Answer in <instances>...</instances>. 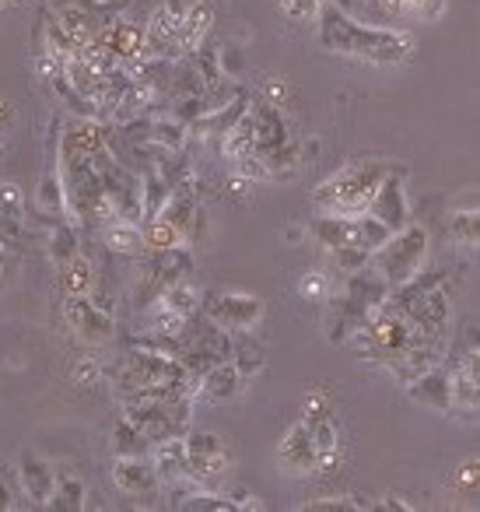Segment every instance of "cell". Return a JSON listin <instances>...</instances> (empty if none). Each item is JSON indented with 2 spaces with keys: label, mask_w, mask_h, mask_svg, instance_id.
I'll list each match as a JSON object with an SVG mask.
<instances>
[{
  "label": "cell",
  "mask_w": 480,
  "mask_h": 512,
  "mask_svg": "<svg viewBox=\"0 0 480 512\" xmlns=\"http://www.w3.org/2000/svg\"><path fill=\"white\" fill-rule=\"evenodd\" d=\"M319 46L333 57L365 60V64L396 67L414 53V36L403 29H382V25H365L340 11L337 4H319Z\"/></svg>",
  "instance_id": "1"
},
{
  "label": "cell",
  "mask_w": 480,
  "mask_h": 512,
  "mask_svg": "<svg viewBox=\"0 0 480 512\" xmlns=\"http://www.w3.org/2000/svg\"><path fill=\"white\" fill-rule=\"evenodd\" d=\"M57 176H60V186H64V214L74 225L102 228L116 218L92 158H88L78 144L67 141L64 134H60V141H57Z\"/></svg>",
  "instance_id": "2"
},
{
  "label": "cell",
  "mask_w": 480,
  "mask_h": 512,
  "mask_svg": "<svg viewBox=\"0 0 480 512\" xmlns=\"http://www.w3.org/2000/svg\"><path fill=\"white\" fill-rule=\"evenodd\" d=\"M389 295V285L375 271H354L344 274V285L330 292V309H326V341L347 344L375 313L382 309Z\"/></svg>",
  "instance_id": "3"
},
{
  "label": "cell",
  "mask_w": 480,
  "mask_h": 512,
  "mask_svg": "<svg viewBox=\"0 0 480 512\" xmlns=\"http://www.w3.org/2000/svg\"><path fill=\"white\" fill-rule=\"evenodd\" d=\"M389 169H393V162H379V158L344 165V169L333 172L326 183L316 186V193H312V204H316L319 211L344 214V218H358V214H365L375 186L382 183V176H386Z\"/></svg>",
  "instance_id": "4"
},
{
  "label": "cell",
  "mask_w": 480,
  "mask_h": 512,
  "mask_svg": "<svg viewBox=\"0 0 480 512\" xmlns=\"http://www.w3.org/2000/svg\"><path fill=\"white\" fill-rule=\"evenodd\" d=\"M428 246H431V235L424 225H403L382 242L379 249L372 253V271L386 281L389 288L396 285H407L417 271H424V260H428Z\"/></svg>",
  "instance_id": "5"
},
{
  "label": "cell",
  "mask_w": 480,
  "mask_h": 512,
  "mask_svg": "<svg viewBox=\"0 0 480 512\" xmlns=\"http://www.w3.org/2000/svg\"><path fill=\"white\" fill-rule=\"evenodd\" d=\"M410 344V323L403 320L400 313H393L389 306H382L358 334L347 341V348L354 355L368 358V362H379V365H393L396 358L407 351Z\"/></svg>",
  "instance_id": "6"
},
{
  "label": "cell",
  "mask_w": 480,
  "mask_h": 512,
  "mask_svg": "<svg viewBox=\"0 0 480 512\" xmlns=\"http://www.w3.org/2000/svg\"><path fill=\"white\" fill-rule=\"evenodd\" d=\"M130 11V0H64L53 11V22H60L85 50L109 22L123 18Z\"/></svg>",
  "instance_id": "7"
},
{
  "label": "cell",
  "mask_w": 480,
  "mask_h": 512,
  "mask_svg": "<svg viewBox=\"0 0 480 512\" xmlns=\"http://www.w3.org/2000/svg\"><path fill=\"white\" fill-rule=\"evenodd\" d=\"M186 460H190V481L197 488H218V481L228 474V446L218 432H186Z\"/></svg>",
  "instance_id": "8"
},
{
  "label": "cell",
  "mask_w": 480,
  "mask_h": 512,
  "mask_svg": "<svg viewBox=\"0 0 480 512\" xmlns=\"http://www.w3.org/2000/svg\"><path fill=\"white\" fill-rule=\"evenodd\" d=\"M64 320L81 344H109L116 337V320L106 306L95 302V295H64Z\"/></svg>",
  "instance_id": "9"
},
{
  "label": "cell",
  "mask_w": 480,
  "mask_h": 512,
  "mask_svg": "<svg viewBox=\"0 0 480 512\" xmlns=\"http://www.w3.org/2000/svg\"><path fill=\"white\" fill-rule=\"evenodd\" d=\"M204 316L214 327L239 334V330H253L263 316V302L249 292H218L204 299Z\"/></svg>",
  "instance_id": "10"
},
{
  "label": "cell",
  "mask_w": 480,
  "mask_h": 512,
  "mask_svg": "<svg viewBox=\"0 0 480 512\" xmlns=\"http://www.w3.org/2000/svg\"><path fill=\"white\" fill-rule=\"evenodd\" d=\"M365 214H372L375 221H382V225L389 228V232H396V228L410 225V197H407V172L400 169V165H393V169L382 176V183L375 186L372 200H368Z\"/></svg>",
  "instance_id": "11"
},
{
  "label": "cell",
  "mask_w": 480,
  "mask_h": 512,
  "mask_svg": "<svg viewBox=\"0 0 480 512\" xmlns=\"http://www.w3.org/2000/svg\"><path fill=\"white\" fill-rule=\"evenodd\" d=\"M123 418L134 428H141L151 446L162 439H172V435H186V428H179V421L172 418V400L130 397V400H123Z\"/></svg>",
  "instance_id": "12"
},
{
  "label": "cell",
  "mask_w": 480,
  "mask_h": 512,
  "mask_svg": "<svg viewBox=\"0 0 480 512\" xmlns=\"http://www.w3.org/2000/svg\"><path fill=\"white\" fill-rule=\"evenodd\" d=\"M186 4L169 0V4H158L151 11L148 25H144V57H162V60H179L176 43H179V25H183Z\"/></svg>",
  "instance_id": "13"
},
{
  "label": "cell",
  "mask_w": 480,
  "mask_h": 512,
  "mask_svg": "<svg viewBox=\"0 0 480 512\" xmlns=\"http://www.w3.org/2000/svg\"><path fill=\"white\" fill-rule=\"evenodd\" d=\"M197 271V260H193L190 246H172L162 253H144V274H148V285L155 288V295L162 288L176 285V281H190Z\"/></svg>",
  "instance_id": "14"
},
{
  "label": "cell",
  "mask_w": 480,
  "mask_h": 512,
  "mask_svg": "<svg viewBox=\"0 0 480 512\" xmlns=\"http://www.w3.org/2000/svg\"><path fill=\"white\" fill-rule=\"evenodd\" d=\"M214 22H218V4L214 0H193V4H186L183 25H179V43H176L179 60H190L207 43Z\"/></svg>",
  "instance_id": "15"
},
{
  "label": "cell",
  "mask_w": 480,
  "mask_h": 512,
  "mask_svg": "<svg viewBox=\"0 0 480 512\" xmlns=\"http://www.w3.org/2000/svg\"><path fill=\"white\" fill-rule=\"evenodd\" d=\"M407 386V397L414 400V404L428 407V411L435 414H449L452 411V383H449V369H442V365H431V369L417 372Z\"/></svg>",
  "instance_id": "16"
},
{
  "label": "cell",
  "mask_w": 480,
  "mask_h": 512,
  "mask_svg": "<svg viewBox=\"0 0 480 512\" xmlns=\"http://www.w3.org/2000/svg\"><path fill=\"white\" fill-rule=\"evenodd\" d=\"M29 235V211H25V193L18 183H0V242L18 249Z\"/></svg>",
  "instance_id": "17"
},
{
  "label": "cell",
  "mask_w": 480,
  "mask_h": 512,
  "mask_svg": "<svg viewBox=\"0 0 480 512\" xmlns=\"http://www.w3.org/2000/svg\"><path fill=\"white\" fill-rule=\"evenodd\" d=\"M316 442H312V432L305 421H295V425L284 432L281 446H277V463H281V470H288V474H312L316 470Z\"/></svg>",
  "instance_id": "18"
},
{
  "label": "cell",
  "mask_w": 480,
  "mask_h": 512,
  "mask_svg": "<svg viewBox=\"0 0 480 512\" xmlns=\"http://www.w3.org/2000/svg\"><path fill=\"white\" fill-rule=\"evenodd\" d=\"M18 477H22V488L32 505H50L53 488H57V467H53L46 456L25 449V453L18 456Z\"/></svg>",
  "instance_id": "19"
},
{
  "label": "cell",
  "mask_w": 480,
  "mask_h": 512,
  "mask_svg": "<svg viewBox=\"0 0 480 512\" xmlns=\"http://www.w3.org/2000/svg\"><path fill=\"white\" fill-rule=\"evenodd\" d=\"M151 467H155L158 481H165L172 488V484H183L190 481V460H186V442L183 435H172V439H162L151 446L148 453Z\"/></svg>",
  "instance_id": "20"
},
{
  "label": "cell",
  "mask_w": 480,
  "mask_h": 512,
  "mask_svg": "<svg viewBox=\"0 0 480 512\" xmlns=\"http://www.w3.org/2000/svg\"><path fill=\"white\" fill-rule=\"evenodd\" d=\"M109 474L123 495H151L158 488V474L148 456H116Z\"/></svg>",
  "instance_id": "21"
},
{
  "label": "cell",
  "mask_w": 480,
  "mask_h": 512,
  "mask_svg": "<svg viewBox=\"0 0 480 512\" xmlns=\"http://www.w3.org/2000/svg\"><path fill=\"white\" fill-rule=\"evenodd\" d=\"M242 386H246L242 372L232 365V358H225V362L211 365V369L197 379V397L211 400V404H228V400L239 397Z\"/></svg>",
  "instance_id": "22"
},
{
  "label": "cell",
  "mask_w": 480,
  "mask_h": 512,
  "mask_svg": "<svg viewBox=\"0 0 480 512\" xmlns=\"http://www.w3.org/2000/svg\"><path fill=\"white\" fill-rule=\"evenodd\" d=\"M449 383H452V411H473L477 407V351L463 358L459 365L449 369Z\"/></svg>",
  "instance_id": "23"
},
{
  "label": "cell",
  "mask_w": 480,
  "mask_h": 512,
  "mask_svg": "<svg viewBox=\"0 0 480 512\" xmlns=\"http://www.w3.org/2000/svg\"><path fill=\"white\" fill-rule=\"evenodd\" d=\"M102 242L106 249L120 256H144V235H141V225L137 221H123V218H113L109 225L99 228Z\"/></svg>",
  "instance_id": "24"
},
{
  "label": "cell",
  "mask_w": 480,
  "mask_h": 512,
  "mask_svg": "<svg viewBox=\"0 0 480 512\" xmlns=\"http://www.w3.org/2000/svg\"><path fill=\"white\" fill-rule=\"evenodd\" d=\"M232 365L242 372V379H253L267 369V348H263L256 337H249V330H239L232 334Z\"/></svg>",
  "instance_id": "25"
},
{
  "label": "cell",
  "mask_w": 480,
  "mask_h": 512,
  "mask_svg": "<svg viewBox=\"0 0 480 512\" xmlns=\"http://www.w3.org/2000/svg\"><path fill=\"white\" fill-rule=\"evenodd\" d=\"M81 253V232L78 225H74L67 214H60V218L50 221V260L57 267L71 264L74 256Z\"/></svg>",
  "instance_id": "26"
},
{
  "label": "cell",
  "mask_w": 480,
  "mask_h": 512,
  "mask_svg": "<svg viewBox=\"0 0 480 512\" xmlns=\"http://www.w3.org/2000/svg\"><path fill=\"white\" fill-rule=\"evenodd\" d=\"M351 228H354V218L319 211V218L309 225V235L326 249V253H333V249H340V246H347V242H351Z\"/></svg>",
  "instance_id": "27"
},
{
  "label": "cell",
  "mask_w": 480,
  "mask_h": 512,
  "mask_svg": "<svg viewBox=\"0 0 480 512\" xmlns=\"http://www.w3.org/2000/svg\"><path fill=\"white\" fill-rule=\"evenodd\" d=\"M57 271H60V292L64 295H95L99 278H95V264L85 253H78L71 264L57 267Z\"/></svg>",
  "instance_id": "28"
},
{
  "label": "cell",
  "mask_w": 480,
  "mask_h": 512,
  "mask_svg": "<svg viewBox=\"0 0 480 512\" xmlns=\"http://www.w3.org/2000/svg\"><path fill=\"white\" fill-rule=\"evenodd\" d=\"M155 299H162L165 306L176 309V313L186 316V320H197V316L204 313V292H200L193 281H176V285L162 288Z\"/></svg>",
  "instance_id": "29"
},
{
  "label": "cell",
  "mask_w": 480,
  "mask_h": 512,
  "mask_svg": "<svg viewBox=\"0 0 480 512\" xmlns=\"http://www.w3.org/2000/svg\"><path fill=\"white\" fill-rule=\"evenodd\" d=\"M109 446H113V456H148L151 442L144 439L141 428H134L127 418H120L113 425V435H109Z\"/></svg>",
  "instance_id": "30"
},
{
  "label": "cell",
  "mask_w": 480,
  "mask_h": 512,
  "mask_svg": "<svg viewBox=\"0 0 480 512\" xmlns=\"http://www.w3.org/2000/svg\"><path fill=\"white\" fill-rule=\"evenodd\" d=\"M36 211L43 218H60L64 214V186H60L57 169H50L43 179H39V190H36Z\"/></svg>",
  "instance_id": "31"
},
{
  "label": "cell",
  "mask_w": 480,
  "mask_h": 512,
  "mask_svg": "<svg viewBox=\"0 0 480 512\" xmlns=\"http://www.w3.org/2000/svg\"><path fill=\"white\" fill-rule=\"evenodd\" d=\"M141 235H144V253H162V249L172 246H186L179 228L169 225L165 218H148V225H141Z\"/></svg>",
  "instance_id": "32"
},
{
  "label": "cell",
  "mask_w": 480,
  "mask_h": 512,
  "mask_svg": "<svg viewBox=\"0 0 480 512\" xmlns=\"http://www.w3.org/2000/svg\"><path fill=\"white\" fill-rule=\"evenodd\" d=\"M389 235L393 232H389L382 221H375L372 214H358V218H354V228H351V246L365 249V253H375Z\"/></svg>",
  "instance_id": "33"
},
{
  "label": "cell",
  "mask_w": 480,
  "mask_h": 512,
  "mask_svg": "<svg viewBox=\"0 0 480 512\" xmlns=\"http://www.w3.org/2000/svg\"><path fill=\"white\" fill-rule=\"evenodd\" d=\"M53 509H85V484L78 481L74 474H60L57 470V488H53V498H50Z\"/></svg>",
  "instance_id": "34"
},
{
  "label": "cell",
  "mask_w": 480,
  "mask_h": 512,
  "mask_svg": "<svg viewBox=\"0 0 480 512\" xmlns=\"http://www.w3.org/2000/svg\"><path fill=\"white\" fill-rule=\"evenodd\" d=\"M477 207H459V211L449 214V235L463 246H477Z\"/></svg>",
  "instance_id": "35"
},
{
  "label": "cell",
  "mask_w": 480,
  "mask_h": 512,
  "mask_svg": "<svg viewBox=\"0 0 480 512\" xmlns=\"http://www.w3.org/2000/svg\"><path fill=\"white\" fill-rule=\"evenodd\" d=\"M71 383L78 386V390H99L102 383H106V369H102L99 358H74L71 365Z\"/></svg>",
  "instance_id": "36"
},
{
  "label": "cell",
  "mask_w": 480,
  "mask_h": 512,
  "mask_svg": "<svg viewBox=\"0 0 480 512\" xmlns=\"http://www.w3.org/2000/svg\"><path fill=\"white\" fill-rule=\"evenodd\" d=\"M333 267H337L340 274H354V271H365L368 264H372V253H365V249H358V246H340V249H333Z\"/></svg>",
  "instance_id": "37"
},
{
  "label": "cell",
  "mask_w": 480,
  "mask_h": 512,
  "mask_svg": "<svg viewBox=\"0 0 480 512\" xmlns=\"http://www.w3.org/2000/svg\"><path fill=\"white\" fill-rule=\"evenodd\" d=\"M330 292H333V285L323 271H305L302 281H298V295L309 299V302H326L330 299Z\"/></svg>",
  "instance_id": "38"
},
{
  "label": "cell",
  "mask_w": 480,
  "mask_h": 512,
  "mask_svg": "<svg viewBox=\"0 0 480 512\" xmlns=\"http://www.w3.org/2000/svg\"><path fill=\"white\" fill-rule=\"evenodd\" d=\"M305 512H347V509H358V498H347V495H323V498H309L302 505Z\"/></svg>",
  "instance_id": "39"
},
{
  "label": "cell",
  "mask_w": 480,
  "mask_h": 512,
  "mask_svg": "<svg viewBox=\"0 0 480 512\" xmlns=\"http://www.w3.org/2000/svg\"><path fill=\"white\" fill-rule=\"evenodd\" d=\"M319 4L323 0H281V15L288 18V22H309V18H316Z\"/></svg>",
  "instance_id": "40"
},
{
  "label": "cell",
  "mask_w": 480,
  "mask_h": 512,
  "mask_svg": "<svg viewBox=\"0 0 480 512\" xmlns=\"http://www.w3.org/2000/svg\"><path fill=\"white\" fill-rule=\"evenodd\" d=\"M400 4L407 15H421L424 22H435L445 11V0H400Z\"/></svg>",
  "instance_id": "41"
},
{
  "label": "cell",
  "mask_w": 480,
  "mask_h": 512,
  "mask_svg": "<svg viewBox=\"0 0 480 512\" xmlns=\"http://www.w3.org/2000/svg\"><path fill=\"white\" fill-rule=\"evenodd\" d=\"M330 393L326 390H312L305 397V418L302 421H316V418H330Z\"/></svg>",
  "instance_id": "42"
},
{
  "label": "cell",
  "mask_w": 480,
  "mask_h": 512,
  "mask_svg": "<svg viewBox=\"0 0 480 512\" xmlns=\"http://www.w3.org/2000/svg\"><path fill=\"white\" fill-rule=\"evenodd\" d=\"M477 481H480V463H477V460L459 463V470H456V484H459V488H463V495H477Z\"/></svg>",
  "instance_id": "43"
},
{
  "label": "cell",
  "mask_w": 480,
  "mask_h": 512,
  "mask_svg": "<svg viewBox=\"0 0 480 512\" xmlns=\"http://www.w3.org/2000/svg\"><path fill=\"white\" fill-rule=\"evenodd\" d=\"M368 509H396V512H410L414 505H407L403 498H393V495H386L382 502H368Z\"/></svg>",
  "instance_id": "44"
},
{
  "label": "cell",
  "mask_w": 480,
  "mask_h": 512,
  "mask_svg": "<svg viewBox=\"0 0 480 512\" xmlns=\"http://www.w3.org/2000/svg\"><path fill=\"white\" fill-rule=\"evenodd\" d=\"M15 127V106L8 99H0V134H8Z\"/></svg>",
  "instance_id": "45"
},
{
  "label": "cell",
  "mask_w": 480,
  "mask_h": 512,
  "mask_svg": "<svg viewBox=\"0 0 480 512\" xmlns=\"http://www.w3.org/2000/svg\"><path fill=\"white\" fill-rule=\"evenodd\" d=\"M375 4H379V11H382L386 18H403V15H407L400 0H375Z\"/></svg>",
  "instance_id": "46"
},
{
  "label": "cell",
  "mask_w": 480,
  "mask_h": 512,
  "mask_svg": "<svg viewBox=\"0 0 480 512\" xmlns=\"http://www.w3.org/2000/svg\"><path fill=\"white\" fill-rule=\"evenodd\" d=\"M15 509V495H11V488L4 481H0V512H11Z\"/></svg>",
  "instance_id": "47"
},
{
  "label": "cell",
  "mask_w": 480,
  "mask_h": 512,
  "mask_svg": "<svg viewBox=\"0 0 480 512\" xmlns=\"http://www.w3.org/2000/svg\"><path fill=\"white\" fill-rule=\"evenodd\" d=\"M267 95H270L267 102H274V106H277V99H284V81H281V78H270Z\"/></svg>",
  "instance_id": "48"
},
{
  "label": "cell",
  "mask_w": 480,
  "mask_h": 512,
  "mask_svg": "<svg viewBox=\"0 0 480 512\" xmlns=\"http://www.w3.org/2000/svg\"><path fill=\"white\" fill-rule=\"evenodd\" d=\"M11 253H15V249H8V246H4V242H0V281H4V274H8Z\"/></svg>",
  "instance_id": "49"
},
{
  "label": "cell",
  "mask_w": 480,
  "mask_h": 512,
  "mask_svg": "<svg viewBox=\"0 0 480 512\" xmlns=\"http://www.w3.org/2000/svg\"><path fill=\"white\" fill-rule=\"evenodd\" d=\"M11 4H15V0H0V8H11Z\"/></svg>",
  "instance_id": "50"
}]
</instances>
